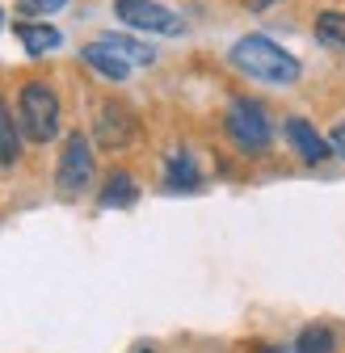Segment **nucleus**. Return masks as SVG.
<instances>
[{"label":"nucleus","mask_w":345,"mask_h":353,"mask_svg":"<svg viewBox=\"0 0 345 353\" xmlns=\"http://www.w3.org/2000/svg\"><path fill=\"white\" fill-rule=\"evenodd\" d=\"M131 139H135V118L126 114L122 105L106 101L101 105V118H97V143L101 148H126Z\"/></svg>","instance_id":"7"},{"label":"nucleus","mask_w":345,"mask_h":353,"mask_svg":"<svg viewBox=\"0 0 345 353\" xmlns=\"http://www.w3.org/2000/svg\"><path fill=\"white\" fill-rule=\"evenodd\" d=\"M59 97H55V88L47 80H30L21 84V97H17V126H21V135L30 143H51L59 135Z\"/></svg>","instance_id":"2"},{"label":"nucleus","mask_w":345,"mask_h":353,"mask_svg":"<svg viewBox=\"0 0 345 353\" xmlns=\"http://www.w3.org/2000/svg\"><path fill=\"white\" fill-rule=\"evenodd\" d=\"M135 353H148V349H135Z\"/></svg>","instance_id":"20"},{"label":"nucleus","mask_w":345,"mask_h":353,"mask_svg":"<svg viewBox=\"0 0 345 353\" xmlns=\"http://www.w3.org/2000/svg\"><path fill=\"white\" fill-rule=\"evenodd\" d=\"M164 164H168V172H164V185H168L172 194H190V190H198V185H202V176H198V168H194L190 152L172 148Z\"/></svg>","instance_id":"8"},{"label":"nucleus","mask_w":345,"mask_h":353,"mask_svg":"<svg viewBox=\"0 0 345 353\" xmlns=\"http://www.w3.org/2000/svg\"><path fill=\"white\" fill-rule=\"evenodd\" d=\"M17 42L30 55H47L63 42V34L55 26H47V21H17Z\"/></svg>","instance_id":"9"},{"label":"nucleus","mask_w":345,"mask_h":353,"mask_svg":"<svg viewBox=\"0 0 345 353\" xmlns=\"http://www.w3.org/2000/svg\"><path fill=\"white\" fill-rule=\"evenodd\" d=\"M63 5H68V0H21V13L26 17H47V13H55Z\"/></svg>","instance_id":"16"},{"label":"nucleus","mask_w":345,"mask_h":353,"mask_svg":"<svg viewBox=\"0 0 345 353\" xmlns=\"http://www.w3.org/2000/svg\"><path fill=\"white\" fill-rule=\"evenodd\" d=\"M228 135H232L248 156H262V152L270 148V139H274V130H270V118H266V110L257 105V101L232 97V105H228Z\"/></svg>","instance_id":"4"},{"label":"nucleus","mask_w":345,"mask_h":353,"mask_svg":"<svg viewBox=\"0 0 345 353\" xmlns=\"http://www.w3.org/2000/svg\"><path fill=\"white\" fill-rule=\"evenodd\" d=\"M114 17L131 30H144V34H164V38L186 34V21L172 9L156 5V0H114Z\"/></svg>","instance_id":"5"},{"label":"nucleus","mask_w":345,"mask_h":353,"mask_svg":"<svg viewBox=\"0 0 345 353\" xmlns=\"http://www.w3.org/2000/svg\"><path fill=\"white\" fill-rule=\"evenodd\" d=\"M228 59L248 76V80H262V84H295L299 80V59L290 51H282L274 38L266 34H244L236 38V47L228 51Z\"/></svg>","instance_id":"1"},{"label":"nucleus","mask_w":345,"mask_h":353,"mask_svg":"<svg viewBox=\"0 0 345 353\" xmlns=\"http://www.w3.org/2000/svg\"><path fill=\"white\" fill-rule=\"evenodd\" d=\"M93 148H89V135H72L63 139V152H59V168H55V181H59V194L63 198H80L84 190L93 185Z\"/></svg>","instance_id":"3"},{"label":"nucleus","mask_w":345,"mask_h":353,"mask_svg":"<svg viewBox=\"0 0 345 353\" xmlns=\"http://www.w3.org/2000/svg\"><path fill=\"white\" fill-rule=\"evenodd\" d=\"M97 42H106L110 51H118L126 63H139V68H152V63H156V51H152V47H144L139 38H126V34H114V30H110V34H101Z\"/></svg>","instance_id":"11"},{"label":"nucleus","mask_w":345,"mask_h":353,"mask_svg":"<svg viewBox=\"0 0 345 353\" xmlns=\"http://www.w3.org/2000/svg\"><path fill=\"white\" fill-rule=\"evenodd\" d=\"M135 198H139V185H135L131 172H110V176H106V185H101V206L118 210V206H131Z\"/></svg>","instance_id":"12"},{"label":"nucleus","mask_w":345,"mask_h":353,"mask_svg":"<svg viewBox=\"0 0 345 353\" xmlns=\"http://www.w3.org/2000/svg\"><path fill=\"white\" fill-rule=\"evenodd\" d=\"M328 143H333V152H341V156H345V118L333 126V139H328Z\"/></svg>","instance_id":"17"},{"label":"nucleus","mask_w":345,"mask_h":353,"mask_svg":"<svg viewBox=\"0 0 345 353\" xmlns=\"http://www.w3.org/2000/svg\"><path fill=\"white\" fill-rule=\"evenodd\" d=\"M17 156H21V126H17V118L9 114L5 97H0V168H9Z\"/></svg>","instance_id":"13"},{"label":"nucleus","mask_w":345,"mask_h":353,"mask_svg":"<svg viewBox=\"0 0 345 353\" xmlns=\"http://www.w3.org/2000/svg\"><path fill=\"white\" fill-rule=\"evenodd\" d=\"M80 59L89 63L93 72H101L106 80H126V72H131V63H126L118 51H110L106 42H89V47L80 51Z\"/></svg>","instance_id":"10"},{"label":"nucleus","mask_w":345,"mask_h":353,"mask_svg":"<svg viewBox=\"0 0 345 353\" xmlns=\"http://www.w3.org/2000/svg\"><path fill=\"white\" fill-rule=\"evenodd\" d=\"M0 26H5V9H0Z\"/></svg>","instance_id":"19"},{"label":"nucleus","mask_w":345,"mask_h":353,"mask_svg":"<svg viewBox=\"0 0 345 353\" xmlns=\"http://www.w3.org/2000/svg\"><path fill=\"white\" fill-rule=\"evenodd\" d=\"M244 5H248V9H266V5H270V0H244Z\"/></svg>","instance_id":"18"},{"label":"nucleus","mask_w":345,"mask_h":353,"mask_svg":"<svg viewBox=\"0 0 345 353\" xmlns=\"http://www.w3.org/2000/svg\"><path fill=\"white\" fill-rule=\"evenodd\" d=\"M286 143H290V152L304 164H324L333 156V143L320 135L308 118H286Z\"/></svg>","instance_id":"6"},{"label":"nucleus","mask_w":345,"mask_h":353,"mask_svg":"<svg viewBox=\"0 0 345 353\" xmlns=\"http://www.w3.org/2000/svg\"><path fill=\"white\" fill-rule=\"evenodd\" d=\"M316 42H324V47L333 51H345V13H320L316 17Z\"/></svg>","instance_id":"14"},{"label":"nucleus","mask_w":345,"mask_h":353,"mask_svg":"<svg viewBox=\"0 0 345 353\" xmlns=\"http://www.w3.org/2000/svg\"><path fill=\"white\" fill-rule=\"evenodd\" d=\"M295 353H337V341L324 324H308L295 336Z\"/></svg>","instance_id":"15"}]
</instances>
